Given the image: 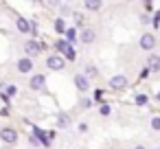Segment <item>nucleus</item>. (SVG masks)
<instances>
[{"mask_svg": "<svg viewBox=\"0 0 160 149\" xmlns=\"http://www.w3.org/2000/svg\"><path fill=\"white\" fill-rule=\"evenodd\" d=\"M33 136L40 140V145H44V147H51V142H53V134H48V132H42V129H38V127H33Z\"/></svg>", "mask_w": 160, "mask_h": 149, "instance_id": "1", "label": "nucleus"}, {"mask_svg": "<svg viewBox=\"0 0 160 149\" xmlns=\"http://www.w3.org/2000/svg\"><path fill=\"white\" fill-rule=\"evenodd\" d=\"M46 66H48L51 70H62V68L66 66V62H64V57H59V55H51V57L46 59Z\"/></svg>", "mask_w": 160, "mask_h": 149, "instance_id": "2", "label": "nucleus"}, {"mask_svg": "<svg viewBox=\"0 0 160 149\" xmlns=\"http://www.w3.org/2000/svg\"><path fill=\"white\" fill-rule=\"evenodd\" d=\"M0 138H2L5 142H16L18 140V132L13 127H5V129H0Z\"/></svg>", "mask_w": 160, "mask_h": 149, "instance_id": "3", "label": "nucleus"}, {"mask_svg": "<svg viewBox=\"0 0 160 149\" xmlns=\"http://www.w3.org/2000/svg\"><path fill=\"white\" fill-rule=\"evenodd\" d=\"M153 46H156V37H153L151 33H145V35L140 37V48H142V51H151Z\"/></svg>", "mask_w": 160, "mask_h": 149, "instance_id": "4", "label": "nucleus"}, {"mask_svg": "<svg viewBox=\"0 0 160 149\" xmlns=\"http://www.w3.org/2000/svg\"><path fill=\"white\" fill-rule=\"evenodd\" d=\"M110 88H114V90H123V88H127V77H123V75L112 77V79H110Z\"/></svg>", "mask_w": 160, "mask_h": 149, "instance_id": "5", "label": "nucleus"}, {"mask_svg": "<svg viewBox=\"0 0 160 149\" xmlns=\"http://www.w3.org/2000/svg\"><path fill=\"white\" fill-rule=\"evenodd\" d=\"M18 70L20 72H31V68H33V59L31 57H22V59H18Z\"/></svg>", "mask_w": 160, "mask_h": 149, "instance_id": "6", "label": "nucleus"}, {"mask_svg": "<svg viewBox=\"0 0 160 149\" xmlns=\"http://www.w3.org/2000/svg\"><path fill=\"white\" fill-rule=\"evenodd\" d=\"M79 40H81L83 44H92V42L97 40V33H94L92 29H83V31H81V35H79Z\"/></svg>", "mask_w": 160, "mask_h": 149, "instance_id": "7", "label": "nucleus"}, {"mask_svg": "<svg viewBox=\"0 0 160 149\" xmlns=\"http://www.w3.org/2000/svg\"><path fill=\"white\" fill-rule=\"evenodd\" d=\"M40 51H42V46H40L38 42H33V40H29V42L24 44V53H27V55H31V57H33V55H38Z\"/></svg>", "mask_w": 160, "mask_h": 149, "instance_id": "8", "label": "nucleus"}, {"mask_svg": "<svg viewBox=\"0 0 160 149\" xmlns=\"http://www.w3.org/2000/svg\"><path fill=\"white\" fill-rule=\"evenodd\" d=\"M44 81H46L44 75H33L29 86H31V90H42V88H44Z\"/></svg>", "mask_w": 160, "mask_h": 149, "instance_id": "9", "label": "nucleus"}, {"mask_svg": "<svg viewBox=\"0 0 160 149\" xmlns=\"http://www.w3.org/2000/svg\"><path fill=\"white\" fill-rule=\"evenodd\" d=\"M75 86H77L79 90H88V88H90V81H88L86 75H75Z\"/></svg>", "mask_w": 160, "mask_h": 149, "instance_id": "10", "label": "nucleus"}, {"mask_svg": "<svg viewBox=\"0 0 160 149\" xmlns=\"http://www.w3.org/2000/svg\"><path fill=\"white\" fill-rule=\"evenodd\" d=\"M147 66H149V70L158 72V70H160V55H149V59H147Z\"/></svg>", "mask_w": 160, "mask_h": 149, "instance_id": "11", "label": "nucleus"}, {"mask_svg": "<svg viewBox=\"0 0 160 149\" xmlns=\"http://www.w3.org/2000/svg\"><path fill=\"white\" fill-rule=\"evenodd\" d=\"M55 48H57L59 53H64V55H66V53L72 48V44H68L66 40H57V42H55Z\"/></svg>", "mask_w": 160, "mask_h": 149, "instance_id": "12", "label": "nucleus"}, {"mask_svg": "<svg viewBox=\"0 0 160 149\" xmlns=\"http://www.w3.org/2000/svg\"><path fill=\"white\" fill-rule=\"evenodd\" d=\"M16 24H18V29H20L22 33H31V22H27L24 18H18Z\"/></svg>", "mask_w": 160, "mask_h": 149, "instance_id": "13", "label": "nucleus"}, {"mask_svg": "<svg viewBox=\"0 0 160 149\" xmlns=\"http://www.w3.org/2000/svg\"><path fill=\"white\" fill-rule=\"evenodd\" d=\"M70 125V116L68 114H59V118H57V127H68Z\"/></svg>", "mask_w": 160, "mask_h": 149, "instance_id": "14", "label": "nucleus"}, {"mask_svg": "<svg viewBox=\"0 0 160 149\" xmlns=\"http://www.w3.org/2000/svg\"><path fill=\"white\" fill-rule=\"evenodd\" d=\"M55 29H57V33H64V35H66V27H64V20H62V18L55 22Z\"/></svg>", "mask_w": 160, "mask_h": 149, "instance_id": "15", "label": "nucleus"}, {"mask_svg": "<svg viewBox=\"0 0 160 149\" xmlns=\"http://www.w3.org/2000/svg\"><path fill=\"white\" fill-rule=\"evenodd\" d=\"M66 37H68V44H70V42L77 37V31H75V29H68V31H66Z\"/></svg>", "mask_w": 160, "mask_h": 149, "instance_id": "16", "label": "nucleus"}, {"mask_svg": "<svg viewBox=\"0 0 160 149\" xmlns=\"http://www.w3.org/2000/svg\"><path fill=\"white\" fill-rule=\"evenodd\" d=\"M86 77H97V68L94 66H88L86 68Z\"/></svg>", "mask_w": 160, "mask_h": 149, "instance_id": "17", "label": "nucleus"}, {"mask_svg": "<svg viewBox=\"0 0 160 149\" xmlns=\"http://www.w3.org/2000/svg\"><path fill=\"white\" fill-rule=\"evenodd\" d=\"M151 129H160V116H156V118H151Z\"/></svg>", "mask_w": 160, "mask_h": 149, "instance_id": "18", "label": "nucleus"}, {"mask_svg": "<svg viewBox=\"0 0 160 149\" xmlns=\"http://www.w3.org/2000/svg\"><path fill=\"white\" fill-rule=\"evenodd\" d=\"M86 7L92 9V11H97V9H101V2H86Z\"/></svg>", "mask_w": 160, "mask_h": 149, "instance_id": "19", "label": "nucleus"}, {"mask_svg": "<svg viewBox=\"0 0 160 149\" xmlns=\"http://www.w3.org/2000/svg\"><path fill=\"white\" fill-rule=\"evenodd\" d=\"M16 92H18V88H16V86H9V88H7V94H5V99H7V97H13Z\"/></svg>", "mask_w": 160, "mask_h": 149, "instance_id": "20", "label": "nucleus"}, {"mask_svg": "<svg viewBox=\"0 0 160 149\" xmlns=\"http://www.w3.org/2000/svg\"><path fill=\"white\" fill-rule=\"evenodd\" d=\"M136 103H138V105H145V103H147V97H145V94H138V97H136Z\"/></svg>", "mask_w": 160, "mask_h": 149, "instance_id": "21", "label": "nucleus"}, {"mask_svg": "<svg viewBox=\"0 0 160 149\" xmlns=\"http://www.w3.org/2000/svg\"><path fill=\"white\" fill-rule=\"evenodd\" d=\"M99 112H101L103 116H108V114H110V105H101V110H99Z\"/></svg>", "mask_w": 160, "mask_h": 149, "instance_id": "22", "label": "nucleus"}, {"mask_svg": "<svg viewBox=\"0 0 160 149\" xmlns=\"http://www.w3.org/2000/svg\"><path fill=\"white\" fill-rule=\"evenodd\" d=\"M134 149H145V147H142V145H136V147H134Z\"/></svg>", "mask_w": 160, "mask_h": 149, "instance_id": "23", "label": "nucleus"}, {"mask_svg": "<svg viewBox=\"0 0 160 149\" xmlns=\"http://www.w3.org/2000/svg\"><path fill=\"white\" fill-rule=\"evenodd\" d=\"M158 101H160V92H158Z\"/></svg>", "mask_w": 160, "mask_h": 149, "instance_id": "24", "label": "nucleus"}]
</instances>
